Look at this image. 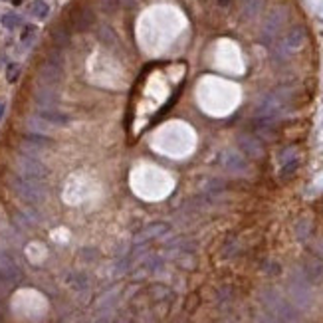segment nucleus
<instances>
[{
	"instance_id": "nucleus-22",
	"label": "nucleus",
	"mask_w": 323,
	"mask_h": 323,
	"mask_svg": "<svg viewBox=\"0 0 323 323\" xmlns=\"http://www.w3.org/2000/svg\"><path fill=\"white\" fill-rule=\"evenodd\" d=\"M117 2H119V4H123V6H133L137 0H117Z\"/></svg>"
},
{
	"instance_id": "nucleus-18",
	"label": "nucleus",
	"mask_w": 323,
	"mask_h": 323,
	"mask_svg": "<svg viewBox=\"0 0 323 323\" xmlns=\"http://www.w3.org/2000/svg\"><path fill=\"white\" fill-rule=\"evenodd\" d=\"M52 40H54L58 46H64V44L70 42V32L66 28H56L54 32H52Z\"/></svg>"
},
{
	"instance_id": "nucleus-23",
	"label": "nucleus",
	"mask_w": 323,
	"mask_h": 323,
	"mask_svg": "<svg viewBox=\"0 0 323 323\" xmlns=\"http://www.w3.org/2000/svg\"><path fill=\"white\" fill-rule=\"evenodd\" d=\"M4 111H6V102H2V100H0V119L4 117Z\"/></svg>"
},
{
	"instance_id": "nucleus-1",
	"label": "nucleus",
	"mask_w": 323,
	"mask_h": 323,
	"mask_svg": "<svg viewBox=\"0 0 323 323\" xmlns=\"http://www.w3.org/2000/svg\"><path fill=\"white\" fill-rule=\"evenodd\" d=\"M10 186L14 188V192L28 204H42L48 196V188L42 184V180H32V178H24L20 174H14L10 180Z\"/></svg>"
},
{
	"instance_id": "nucleus-13",
	"label": "nucleus",
	"mask_w": 323,
	"mask_h": 323,
	"mask_svg": "<svg viewBox=\"0 0 323 323\" xmlns=\"http://www.w3.org/2000/svg\"><path fill=\"white\" fill-rule=\"evenodd\" d=\"M28 10H30V14H32L34 18H38V20H44V18H48V14H50V6H48V2H44V0H34V2L28 6Z\"/></svg>"
},
{
	"instance_id": "nucleus-5",
	"label": "nucleus",
	"mask_w": 323,
	"mask_h": 323,
	"mask_svg": "<svg viewBox=\"0 0 323 323\" xmlns=\"http://www.w3.org/2000/svg\"><path fill=\"white\" fill-rule=\"evenodd\" d=\"M0 278L10 284L20 280V268L8 252H0Z\"/></svg>"
},
{
	"instance_id": "nucleus-10",
	"label": "nucleus",
	"mask_w": 323,
	"mask_h": 323,
	"mask_svg": "<svg viewBox=\"0 0 323 323\" xmlns=\"http://www.w3.org/2000/svg\"><path fill=\"white\" fill-rule=\"evenodd\" d=\"M306 42V30L304 28H292L290 32H288V36H286V40H284V50H288V52H294V50H298V48H302V44Z\"/></svg>"
},
{
	"instance_id": "nucleus-11",
	"label": "nucleus",
	"mask_w": 323,
	"mask_h": 323,
	"mask_svg": "<svg viewBox=\"0 0 323 323\" xmlns=\"http://www.w3.org/2000/svg\"><path fill=\"white\" fill-rule=\"evenodd\" d=\"M72 22H74V26L78 28V30H88L92 24H94V14L90 12V10H86V8H80V10H76L74 14H72Z\"/></svg>"
},
{
	"instance_id": "nucleus-19",
	"label": "nucleus",
	"mask_w": 323,
	"mask_h": 323,
	"mask_svg": "<svg viewBox=\"0 0 323 323\" xmlns=\"http://www.w3.org/2000/svg\"><path fill=\"white\" fill-rule=\"evenodd\" d=\"M34 38H36V28L28 24V26L24 28V32H22V44H26V46H30Z\"/></svg>"
},
{
	"instance_id": "nucleus-4",
	"label": "nucleus",
	"mask_w": 323,
	"mask_h": 323,
	"mask_svg": "<svg viewBox=\"0 0 323 323\" xmlns=\"http://www.w3.org/2000/svg\"><path fill=\"white\" fill-rule=\"evenodd\" d=\"M36 117L48 125H54V127H66L70 125V115L62 113L54 108H38L36 111Z\"/></svg>"
},
{
	"instance_id": "nucleus-20",
	"label": "nucleus",
	"mask_w": 323,
	"mask_h": 323,
	"mask_svg": "<svg viewBox=\"0 0 323 323\" xmlns=\"http://www.w3.org/2000/svg\"><path fill=\"white\" fill-rule=\"evenodd\" d=\"M18 76H20V66H18V64H10L8 70H6V80H8L10 84H14V82L18 80Z\"/></svg>"
},
{
	"instance_id": "nucleus-6",
	"label": "nucleus",
	"mask_w": 323,
	"mask_h": 323,
	"mask_svg": "<svg viewBox=\"0 0 323 323\" xmlns=\"http://www.w3.org/2000/svg\"><path fill=\"white\" fill-rule=\"evenodd\" d=\"M168 230H170L168 224H164V222H153V224L145 226V228L135 236V244L143 246L145 242H149V240H153V238H161L162 234H166Z\"/></svg>"
},
{
	"instance_id": "nucleus-14",
	"label": "nucleus",
	"mask_w": 323,
	"mask_h": 323,
	"mask_svg": "<svg viewBox=\"0 0 323 323\" xmlns=\"http://www.w3.org/2000/svg\"><path fill=\"white\" fill-rule=\"evenodd\" d=\"M0 22H2V26H4V28L14 30V28L22 26V16H18L16 12H6V14H2Z\"/></svg>"
},
{
	"instance_id": "nucleus-8",
	"label": "nucleus",
	"mask_w": 323,
	"mask_h": 323,
	"mask_svg": "<svg viewBox=\"0 0 323 323\" xmlns=\"http://www.w3.org/2000/svg\"><path fill=\"white\" fill-rule=\"evenodd\" d=\"M282 24H284V10H280V8L272 10L266 24H264V32H262L264 40H272L278 34V30L282 28Z\"/></svg>"
},
{
	"instance_id": "nucleus-12",
	"label": "nucleus",
	"mask_w": 323,
	"mask_h": 323,
	"mask_svg": "<svg viewBox=\"0 0 323 323\" xmlns=\"http://www.w3.org/2000/svg\"><path fill=\"white\" fill-rule=\"evenodd\" d=\"M24 145H28L32 149H46L52 145V139L46 135H40V133H28V135H24Z\"/></svg>"
},
{
	"instance_id": "nucleus-7",
	"label": "nucleus",
	"mask_w": 323,
	"mask_h": 323,
	"mask_svg": "<svg viewBox=\"0 0 323 323\" xmlns=\"http://www.w3.org/2000/svg\"><path fill=\"white\" fill-rule=\"evenodd\" d=\"M290 292L294 296V300L300 304V306H308L312 296H310V286H308V280L306 278H294L292 284H290Z\"/></svg>"
},
{
	"instance_id": "nucleus-9",
	"label": "nucleus",
	"mask_w": 323,
	"mask_h": 323,
	"mask_svg": "<svg viewBox=\"0 0 323 323\" xmlns=\"http://www.w3.org/2000/svg\"><path fill=\"white\" fill-rule=\"evenodd\" d=\"M34 100H36V106L38 108H54L56 104H58V94H56L54 88L44 86V88L36 90Z\"/></svg>"
},
{
	"instance_id": "nucleus-17",
	"label": "nucleus",
	"mask_w": 323,
	"mask_h": 323,
	"mask_svg": "<svg viewBox=\"0 0 323 323\" xmlns=\"http://www.w3.org/2000/svg\"><path fill=\"white\" fill-rule=\"evenodd\" d=\"M70 278H72V280H70L72 288H74V290H78V292H82V290H86V288L90 286V282L86 280V276H84V274H72Z\"/></svg>"
},
{
	"instance_id": "nucleus-2",
	"label": "nucleus",
	"mask_w": 323,
	"mask_h": 323,
	"mask_svg": "<svg viewBox=\"0 0 323 323\" xmlns=\"http://www.w3.org/2000/svg\"><path fill=\"white\" fill-rule=\"evenodd\" d=\"M264 304L270 310V314L278 320L280 323H296L298 322V314L296 310L276 292H266L264 294Z\"/></svg>"
},
{
	"instance_id": "nucleus-15",
	"label": "nucleus",
	"mask_w": 323,
	"mask_h": 323,
	"mask_svg": "<svg viewBox=\"0 0 323 323\" xmlns=\"http://www.w3.org/2000/svg\"><path fill=\"white\" fill-rule=\"evenodd\" d=\"M262 8V0H242V10H244V16L252 18L260 12Z\"/></svg>"
},
{
	"instance_id": "nucleus-16",
	"label": "nucleus",
	"mask_w": 323,
	"mask_h": 323,
	"mask_svg": "<svg viewBox=\"0 0 323 323\" xmlns=\"http://www.w3.org/2000/svg\"><path fill=\"white\" fill-rule=\"evenodd\" d=\"M100 40H102L106 46H115V44H117V36H115V32H113L109 26H102V28H100Z\"/></svg>"
},
{
	"instance_id": "nucleus-21",
	"label": "nucleus",
	"mask_w": 323,
	"mask_h": 323,
	"mask_svg": "<svg viewBox=\"0 0 323 323\" xmlns=\"http://www.w3.org/2000/svg\"><path fill=\"white\" fill-rule=\"evenodd\" d=\"M104 10L113 12V10H115V0H104Z\"/></svg>"
},
{
	"instance_id": "nucleus-25",
	"label": "nucleus",
	"mask_w": 323,
	"mask_h": 323,
	"mask_svg": "<svg viewBox=\"0 0 323 323\" xmlns=\"http://www.w3.org/2000/svg\"><path fill=\"white\" fill-rule=\"evenodd\" d=\"M320 252H322V254H323V242H322V244H320Z\"/></svg>"
},
{
	"instance_id": "nucleus-24",
	"label": "nucleus",
	"mask_w": 323,
	"mask_h": 323,
	"mask_svg": "<svg viewBox=\"0 0 323 323\" xmlns=\"http://www.w3.org/2000/svg\"><path fill=\"white\" fill-rule=\"evenodd\" d=\"M228 2H230V0H218V4H222V6H226Z\"/></svg>"
},
{
	"instance_id": "nucleus-3",
	"label": "nucleus",
	"mask_w": 323,
	"mask_h": 323,
	"mask_svg": "<svg viewBox=\"0 0 323 323\" xmlns=\"http://www.w3.org/2000/svg\"><path fill=\"white\" fill-rule=\"evenodd\" d=\"M16 168L18 174L24 178H32V180H44L48 176V166L42 161L30 157V155H18L16 159Z\"/></svg>"
}]
</instances>
